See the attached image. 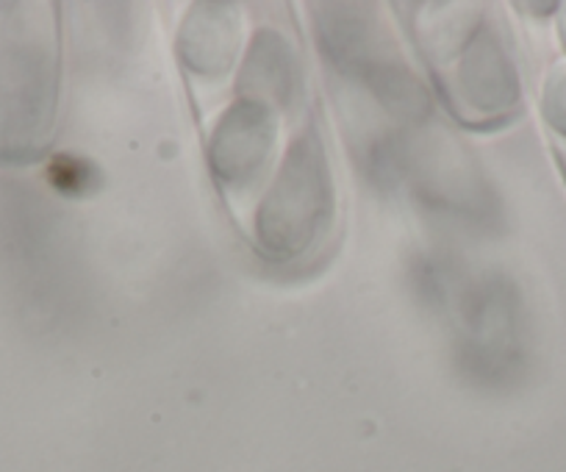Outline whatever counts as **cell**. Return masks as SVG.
I'll use <instances>...</instances> for the list:
<instances>
[{
  "instance_id": "1",
  "label": "cell",
  "mask_w": 566,
  "mask_h": 472,
  "mask_svg": "<svg viewBox=\"0 0 566 472\" xmlns=\"http://www.w3.org/2000/svg\"><path fill=\"white\" fill-rule=\"evenodd\" d=\"M542 112L549 132L558 137V148H566V59H558L544 78Z\"/></svg>"
},
{
  "instance_id": "3",
  "label": "cell",
  "mask_w": 566,
  "mask_h": 472,
  "mask_svg": "<svg viewBox=\"0 0 566 472\" xmlns=\"http://www.w3.org/2000/svg\"><path fill=\"white\" fill-rule=\"evenodd\" d=\"M560 150V161H564V170H566V148H558Z\"/></svg>"
},
{
  "instance_id": "2",
  "label": "cell",
  "mask_w": 566,
  "mask_h": 472,
  "mask_svg": "<svg viewBox=\"0 0 566 472\" xmlns=\"http://www.w3.org/2000/svg\"><path fill=\"white\" fill-rule=\"evenodd\" d=\"M558 31H560V40H564V45H566V7H564V14H560V20H558Z\"/></svg>"
}]
</instances>
